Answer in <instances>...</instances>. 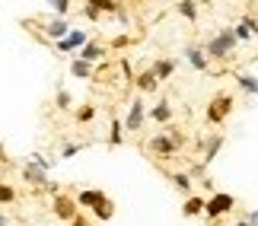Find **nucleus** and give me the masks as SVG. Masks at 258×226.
Wrapping results in <instances>:
<instances>
[{
  "instance_id": "f257e3e1",
  "label": "nucleus",
  "mask_w": 258,
  "mask_h": 226,
  "mask_svg": "<svg viewBox=\"0 0 258 226\" xmlns=\"http://www.w3.org/2000/svg\"><path fill=\"white\" fill-rule=\"evenodd\" d=\"M77 207L93 210V217L102 220V223L115 217V204H112V198H108L102 188H83L80 194H77Z\"/></svg>"
},
{
  "instance_id": "f03ea898",
  "label": "nucleus",
  "mask_w": 258,
  "mask_h": 226,
  "mask_svg": "<svg viewBox=\"0 0 258 226\" xmlns=\"http://www.w3.org/2000/svg\"><path fill=\"white\" fill-rule=\"evenodd\" d=\"M236 35H233V29H220V32H217L211 42L204 45V54L211 57V61H226V57H230L233 51H236Z\"/></svg>"
},
{
  "instance_id": "7ed1b4c3",
  "label": "nucleus",
  "mask_w": 258,
  "mask_h": 226,
  "mask_svg": "<svg viewBox=\"0 0 258 226\" xmlns=\"http://www.w3.org/2000/svg\"><path fill=\"white\" fill-rule=\"evenodd\" d=\"M182 143H185V137L172 127L169 134H153V137H150V153L163 156V160H169V156L178 153V146H182Z\"/></svg>"
},
{
  "instance_id": "20e7f679",
  "label": "nucleus",
  "mask_w": 258,
  "mask_h": 226,
  "mask_svg": "<svg viewBox=\"0 0 258 226\" xmlns=\"http://www.w3.org/2000/svg\"><path fill=\"white\" fill-rule=\"evenodd\" d=\"M51 160H45V156H29V163L23 166V179L26 182H32V185H45V188H48V185H51V182H48V169H51Z\"/></svg>"
},
{
  "instance_id": "39448f33",
  "label": "nucleus",
  "mask_w": 258,
  "mask_h": 226,
  "mask_svg": "<svg viewBox=\"0 0 258 226\" xmlns=\"http://www.w3.org/2000/svg\"><path fill=\"white\" fill-rule=\"evenodd\" d=\"M233 207H236L233 194L217 191V194H211V198L204 201V217L207 220H220V217H226V213H233Z\"/></svg>"
},
{
  "instance_id": "423d86ee",
  "label": "nucleus",
  "mask_w": 258,
  "mask_h": 226,
  "mask_svg": "<svg viewBox=\"0 0 258 226\" xmlns=\"http://www.w3.org/2000/svg\"><path fill=\"white\" fill-rule=\"evenodd\" d=\"M230 112H233V96L230 93H220L207 102V121L211 124H223L226 118H230Z\"/></svg>"
},
{
  "instance_id": "0eeeda50",
  "label": "nucleus",
  "mask_w": 258,
  "mask_h": 226,
  "mask_svg": "<svg viewBox=\"0 0 258 226\" xmlns=\"http://www.w3.org/2000/svg\"><path fill=\"white\" fill-rule=\"evenodd\" d=\"M147 121V105H144V96H134V102H131V109H127V118H124V131H141Z\"/></svg>"
},
{
  "instance_id": "6e6552de",
  "label": "nucleus",
  "mask_w": 258,
  "mask_h": 226,
  "mask_svg": "<svg viewBox=\"0 0 258 226\" xmlns=\"http://www.w3.org/2000/svg\"><path fill=\"white\" fill-rule=\"evenodd\" d=\"M86 42H89V35L83 32V29H71V32H67L61 42H54V48H57L61 54H74V51H80Z\"/></svg>"
},
{
  "instance_id": "1a4fd4ad",
  "label": "nucleus",
  "mask_w": 258,
  "mask_h": 226,
  "mask_svg": "<svg viewBox=\"0 0 258 226\" xmlns=\"http://www.w3.org/2000/svg\"><path fill=\"white\" fill-rule=\"evenodd\" d=\"M54 217L64 220V223H71V220L77 217V198H71V194H64V191H57V194H54Z\"/></svg>"
},
{
  "instance_id": "9d476101",
  "label": "nucleus",
  "mask_w": 258,
  "mask_h": 226,
  "mask_svg": "<svg viewBox=\"0 0 258 226\" xmlns=\"http://www.w3.org/2000/svg\"><path fill=\"white\" fill-rule=\"evenodd\" d=\"M118 7L115 0H86L83 4V13H86V19H99L102 13H118Z\"/></svg>"
},
{
  "instance_id": "9b49d317",
  "label": "nucleus",
  "mask_w": 258,
  "mask_h": 226,
  "mask_svg": "<svg viewBox=\"0 0 258 226\" xmlns=\"http://www.w3.org/2000/svg\"><path fill=\"white\" fill-rule=\"evenodd\" d=\"M185 61L191 64L195 70H201V73L207 70V67H211V57L204 54V48H201V45H188V48H185Z\"/></svg>"
},
{
  "instance_id": "f8f14e48",
  "label": "nucleus",
  "mask_w": 258,
  "mask_h": 226,
  "mask_svg": "<svg viewBox=\"0 0 258 226\" xmlns=\"http://www.w3.org/2000/svg\"><path fill=\"white\" fill-rule=\"evenodd\" d=\"M67 32H71V23H67V16H54L51 23H45V35L51 38V42H61Z\"/></svg>"
},
{
  "instance_id": "ddd939ff",
  "label": "nucleus",
  "mask_w": 258,
  "mask_h": 226,
  "mask_svg": "<svg viewBox=\"0 0 258 226\" xmlns=\"http://www.w3.org/2000/svg\"><path fill=\"white\" fill-rule=\"evenodd\" d=\"M198 146H204V166L217 160V153L223 150V134H211L207 140H198Z\"/></svg>"
},
{
  "instance_id": "4468645a",
  "label": "nucleus",
  "mask_w": 258,
  "mask_h": 226,
  "mask_svg": "<svg viewBox=\"0 0 258 226\" xmlns=\"http://www.w3.org/2000/svg\"><path fill=\"white\" fill-rule=\"evenodd\" d=\"M134 86L141 90V96H147V93H156V90H160V80H156L153 70H141V73L134 77Z\"/></svg>"
},
{
  "instance_id": "2eb2a0df",
  "label": "nucleus",
  "mask_w": 258,
  "mask_h": 226,
  "mask_svg": "<svg viewBox=\"0 0 258 226\" xmlns=\"http://www.w3.org/2000/svg\"><path fill=\"white\" fill-rule=\"evenodd\" d=\"M258 32V19L255 16H242V23L233 29V35H236V42H249V38Z\"/></svg>"
},
{
  "instance_id": "dca6fc26",
  "label": "nucleus",
  "mask_w": 258,
  "mask_h": 226,
  "mask_svg": "<svg viewBox=\"0 0 258 226\" xmlns=\"http://www.w3.org/2000/svg\"><path fill=\"white\" fill-rule=\"evenodd\" d=\"M77 57H80V61H89V64H96V61H102L105 57V48L99 45V42H86L80 51H77Z\"/></svg>"
},
{
  "instance_id": "f3484780",
  "label": "nucleus",
  "mask_w": 258,
  "mask_h": 226,
  "mask_svg": "<svg viewBox=\"0 0 258 226\" xmlns=\"http://www.w3.org/2000/svg\"><path fill=\"white\" fill-rule=\"evenodd\" d=\"M150 70L156 73V80L163 83V80H169V77L175 73V61H172V57H160V61H156V64L150 67Z\"/></svg>"
},
{
  "instance_id": "a211bd4d",
  "label": "nucleus",
  "mask_w": 258,
  "mask_h": 226,
  "mask_svg": "<svg viewBox=\"0 0 258 226\" xmlns=\"http://www.w3.org/2000/svg\"><path fill=\"white\" fill-rule=\"evenodd\" d=\"M182 213H185V217H201V213H204V198L188 194V201L182 204Z\"/></svg>"
},
{
  "instance_id": "6ab92c4d",
  "label": "nucleus",
  "mask_w": 258,
  "mask_h": 226,
  "mask_svg": "<svg viewBox=\"0 0 258 226\" xmlns=\"http://www.w3.org/2000/svg\"><path fill=\"white\" fill-rule=\"evenodd\" d=\"M169 182H172L182 194H191V191H195V182H191V175H188V172H172Z\"/></svg>"
},
{
  "instance_id": "aec40b11",
  "label": "nucleus",
  "mask_w": 258,
  "mask_h": 226,
  "mask_svg": "<svg viewBox=\"0 0 258 226\" xmlns=\"http://www.w3.org/2000/svg\"><path fill=\"white\" fill-rule=\"evenodd\" d=\"M150 118H153V121H160V124H166V121H169V118H172V105L169 102H156L153 105V109H150Z\"/></svg>"
},
{
  "instance_id": "412c9836",
  "label": "nucleus",
  "mask_w": 258,
  "mask_h": 226,
  "mask_svg": "<svg viewBox=\"0 0 258 226\" xmlns=\"http://www.w3.org/2000/svg\"><path fill=\"white\" fill-rule=\"evenodd\" d=\"M93 67L96 64H89V61H71V77H77V80H86V77H93Z\"/></svg>"
},
{
  "instance_id": "4be33fe9",
  "label": "nucleus",
  "mask_w": 258,
  "mask_h": 226,
  "mask_svg": "<svg viewBox=\"0 0 258 226\" xmlns=\"http://www.w3.org/2000/svg\"><path fill=\"white\" fill-rule=\"evenodd\" d=\"M236 83H239L242 93L258 96V77H252V73H236Z\"/></svg>"
},
{
  "instance_id": "5701e85b",
  "label": "nucleus",
  "mask_w": 258,
  "mask_h": 226,
  "mask_svg": "<svg viewBox=\"0 0 258 226\" xmlns=\"http://www.w3.org/2000/svg\"><path fill=\"white\" fill-rule=\"evenodd\" d=\"M108 143L112 146H121L124 143V121L112 118V127H108Z\"/></svg>"
},
{
  "instance_id": "b1692460",
  "label": "nucleus",
  "mask_w": 258,
  "mask_h": 226,
  "mask_svg": "<svg viewBox=\"0 0 258 226\" xmlns=\"http://www.w3.org/2000/svg\"><path fill=\"white\" fill-rule=\"evenodd\" d=\"M178 13H182L188 23H195V19H198V4H195V0H178Z\"/></svg>"
},
{
  "instance_id": "393cba45",
  "label": "nucleus",
  "mask_w": 258,
  "mask_h": 226,
  "mask_svg": "<svg viewBox=\"0 0 258 226\" xmlns=\"http://www.w3.org/2000/svg\"><path fill=\"white\" fill-rule=\"evenodd\" d=\"M71 4H74V0H48V7H51L54 16H67V13H71Z\"/></svg>"
},
{
  "instance_id": "a878e982",
  "label": "nucleus",
  "mask_w": 258,
  "mask_h": 226,
  "mask_svg": "<svg viewBox=\"0 0 258 226\" xmlns=\"http://www.w3.org/2000/svg\"><path fill=\"white\" fill-rule=\"evenodd\" d=\"M74 118H77V121H80V124H89V121H93V118H96V109H93V105H80Z\"/></svg>"
},
{
  "instance_id": "bb28decb",
  "label": "nucleus",
  "mask_w": 258,
  "mask_h": 226,
  "mask_svg": "<svg viewBox=\"0 0 258 226\" xmlns=\"http://www.w3.org/2000/svg\"><path fill=\"white\" fill-rule=\"evenodd\" d=\"M16 201V188L7 182H0V204H13Z\"/></svg>"
},
{
  "instance_id": "cd10ccee",
  "label": "nucleus",
  "mask_w": 258,
  "mask_h": 226,
  "mask_svg": "<svg viewBox=\"0 0 258 226\" xmlns=\"http://www.w3.org/2000/svg\"><path fill=\"white\" fill-rule=\"evenodd\" d=\"M83 150V143H64L61 146V160H71V156H77Z\"/></svg>"
},
{
  "instance_id": "c85d7f7f",
  "label": "nucleus",
  "mask_w": 258,
  "mask_h": 226,
  "mask_svg": "<svg viewBox=\"0 0 258 226\" xmlns=\"http://www.w3.org/2000/svg\"><path fill=\"white\" fill-rule=\"evenodd\" d=\"M54 102H57V109H71V93H67V90H57Z\"/></svg>"
},
{
  "instance_id": "c756f323",
  "label": "nucleus",
  "mask_w": 258,
  "mask_h": 226,
  "mask_svg": "<svg viewBox=\"0 0 258 226\" xmlns=\"http://www.w3.org/2000/svg\"><path fill=\"white\" fill-rule=\"evenodd\" d=\"M121 73L127 77V80H134V70H131V61H124V57H121Z\"/></svg>"
},
{
  "instance_id": "7c9ffc66",
  "label": "nucleus",
  "mask_w": 258,
  "mask_h": 226,
  "mask_svg": "<svg viewBox=\"0 0 258 226\" xmlns=\"http://www.w3.org/2000/svg\"><path fill=\"white\" fill-rule=\"evenodd\" d=\"M245 223H249V226H258V210H249V213H245Z\"/></svg>"
},
{
  "instance_id": "2f4dec72",
  "label": "nucleus",
  "mask_w": 258,
  "mask_h": 226,
  "mask_svg": "<svg viewBox=\"0 0 258 226\" xmlns=\"http://www.w3.org/2000/svg\"><path fill=\"white\" fill-rule=\"evenodd\" d=\"M71 226H89V223H86V217H80V213H77V217L71 220Z\"/></svg>"
},
{
  "instance_id": "473e14b6",
  "label": "nucleus",
  "mask_w": 258,
  "mask_h": 226,
  "mask_svg": "<svg viewBox=\"0 0 258 226\" xmlns=\"http://www.w3.org/2000/svg\"><path fill=\"white\" fill-rule=\"evenodd\" d=\"M0 226H10V220H7V213H0Z\"/></svg>"
},
{
  "instance_id": "72a5a7b5",
  "label": "nucleus",
  "mask_w": 258,
  "mask_h": 226,
  "mask_svg": "<svg viewBox=\"0 0 258 226\" xmlns=\"http://www.w3.org/2000/svg\"><path fill=\"white\" fill-rule=\"evenodd\" d=\"M233 226H249V223H245V220H236V223H233Z\"/></svg>"
},
{
  "instance_id": "f704fd0d",
  "label": "nucleus",
  "mask_w": 258,
  "mask_h": 226,
  "mask_svg": "<svg viewBox=\"0 0 258 226\" xmlns=\"http://www.w3.org/2000/svg\"><path fill=\"white\" fill-rule=\"evenodd\" d=\"M83 4H86V0H83Z\"/></svg>"
}]
</instances>
